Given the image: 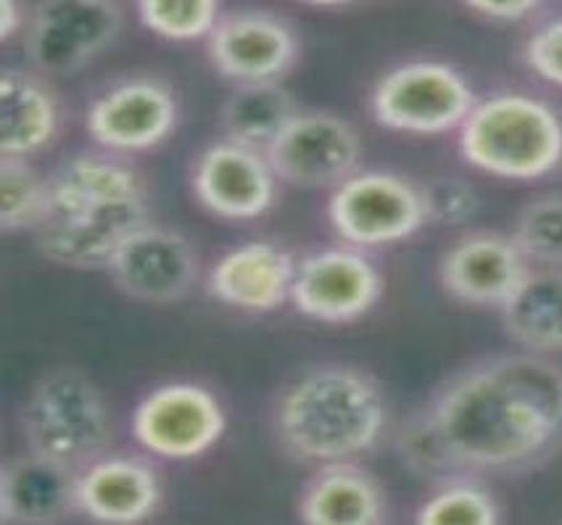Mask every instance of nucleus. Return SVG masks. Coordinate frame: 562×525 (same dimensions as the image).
<instances>
[{
    "label": "nucleus",
    "instance_id": "7",
    "mask_svg": "<svg viewBox=\"0 0 562 525\" xmlns=\"http://www.w3.org/2000/svg\"><path fill=\"white\" fill-rule=\"evenodd\" d=\"M120 30L114 0H41L27 22L24 51L41 75L67 77L101 56Z\"/></svg>",
    "mask_w": 562,
    "mask_h": 525
},
{
    "label": "nucleus",
    "instance_id": "33",
    "mask_svg": "<svg viewBox=\"0 0 562 525\" xmlns=\"http://www.w3.org/2000/svg\"><path fill=\"white\" fill-rule=\"evenodd\" d=\"M306 3H312V5H344V3H351V0H306Z\"/></svg>",
    "mask_w": 562,
    "mask_h": 525
},
{
    "label": "nucleus",
    "instance_id": "12",
    "mask_svg": "<svg viewBox=\"0 0 562 525\" xmlns=\"http://www.w3.org/2000/svg\"><path fill=\"white\" fill-rule=\"evenodd\" d=\"M148 220L146 196L98 203L69 214H50L35 230L45 259L71 270H103L137 227Z\"/></svg>",
    "mask_w": 562,
    "mask_h": 525
},
{
    "label": "nucleus",
    "instance_id": "27",
    "mask_svg": "<svg viewBox=\"0 0 562 525\" xmlns=\"http://www.w3.org/2000/svg\"><path fill=\"white\" fill-rule=\"evenodd\" d=\"M137 14L159 37L199 41L220 22V0H137Z\"/></svg>",
    "mask_w": 562,
    "mask_h": 525
},
{
    "label": "nucleus",
    "instance_id": "19",
    "mask_svg": "<svg viewBox=\"0 0 562 525\" xmlns=\"http://www.w3.org/2000/svg\"><path fill=\"white\" fill-rule=\"evenodd\" d=\"M299 512L310 525H375L385 521V494L355 459H341L319 465L304 485Z\"/></svg>",
    "mask_w": 562,
    "mask_h": 525
},
{
    "label": "nucleus",
    "instance_id": "26",
    "mask_svg": "<svg viewBox=\"0 0 562 525\" xmlns=\"http://www.w3.org/2000/svg\"><path fill=\"white\" fill-rule=\"evenodd\" d=\"M423 525H494L499 523V504L492 491L470 478H447L417 510Z\"/></svg>",
    "mask_w": 562,
    "mask_h": 525
},
{
    "label": "nucleus",
    "instance_id": "32",
    "mask_svg": "<svg viewBox=\"0 0 562 525\" xmlns=\"http://www.w3.org/2000/svg\"><path fill=\"white\" fill-rule=\"evenodd\" d=\"M24 27V9L22 0H0V35L3 41H11L14 32Z\"/></svg>",
    "mask_w": 562,
    "mask_h": 525
},
{
    "label": "nucleus",
    "instance_id": "24",
    "mask_svg": "<svg viewBox=\"0 0 562 525\" xmlns=\"http://www.w3.org/2000/svg\"><path fill=\"white\" fill-rule=\"evenodd\" d=\"M296 114V98L280 80L238 82L222 103L220 124L231 141L267 150Z\"/></svg>",
    "mask_w": 562,
    "mask_h": 525
},
{
    "label": "nucleus",
    "instance_id": "4",
    "mask_svg": "<svg viewBox=\"0 0 562 525\" xmlns=\"http://www.w3.org/2000/svg\"><path fill=\"white\" fill-rule=\"evenodd\" d=\"M30 451L80 472L109 446V410L95 383L80 370L48 372L30 391L22 410Z\"/></svg>",
    "mask_w": 562,
    "mask_h": 525
},
{
    "label": "nucleus",
    "instance_id": "13",
    "mask_svg": "<svg viewBox=\"0 0 562 525\" xmlns=\"http://www.w3.org/2000/svg\"><path fill=\"white\" fill-rule=\"evenodd\" d=\"M206 54L222 77L238 82L280 80L299 58V37L270 11H233L206 37Z\"/></svg>",
    "mask_w": 562,
    "mask_h": 525
},
{
    "label": "nucleus",
    "instance_id": "18",
    "mask_svg": "<svg viewBox=\"0 0 562 525\" xmlns=\"http://www.w3.org/2000/svg\"><path fill=\"white\" fill-rule=\"evenodd\" d=\"M159 502V476L151 462L140 457H98L77 472L75 510L98 523H140Z\"/></svg>",
    "mask_w": 562,
    "mask_h": 525
},
{
    "label": "nucleus",
    "instance_id": "8",
    "mask_svg": "<svg viewBox=\"0 0 562 525\" xmlns=\"http://www.w3.org/2000/svg\"><path fill=\"white\" fill-rule=\"evenodd\" d=\"M383 278L359 246H328L296 265L291 301L317 323H355L378 304Z\"/></svg>",
    "mask_w": 562,
    "mask_h": 525
},
{
    "label": "nucleus",
    "instance_id": "11",
    "mask_svg": "<svg viewBox=\"0 0 562 525\" xmlns=\"http://www.w3.org/2000/svg\"><path fill=\"white\" fill-rule=\"evenodd\" d=\"M106 270L124 297L140 304H175L199 280V254L178 230L146 222L122 243Z\"/></svg>",
    "mask_w": 562,
    "mask_h": 525
},
{
    "label": "nucleus",
    "instance_id": "20",
    "mask_svg": "<svg viewBox=\"0 0 562 525\" xmlns=\"http://www.w3.org/2000/svg\"><path fill=\"white\" fill-rule=\"evenodd\" d=\"M75 470L35 451L9 459L0 476V517L16 525L61 521L75 507Z\"/></svg>",
    "mask_w": 562,
    "mask_h": 525
},
{
    "label": "nucleus",
    "instance_id": "28",
    "mask_svg": "<svg viewBox=\"0 0 562 525\" xmlns=\"http://www.w3.org/2000/svg\"><path fill=\"white\" fill-rule=\"evenodd\" d=\"M513 238L528 261L562 267V196H541L522 206Z\"/></svg>",
    "mask_w": 562,
    "mask_h": 525
},
{
    "label": "nucleus",
    "instance_id": "31",
    "mask_svg": "<svg viewBox=\"0 0 562 525\" xmlns=\"http://www.w3.org/2000/svg\"><path fill=\"white\" fill-rule=\"evenodd\" d=\"M462 3L481 16L515 22V19L528 16L533 9H539L541 0H462Z\"/></svg>",
    "mask_w": 562,
    "mask_h": 525
},
{
    "label": "nucleus",
    "instance_id": "23",
    "mask_svg": "<svg viewBox=\"0 0 562 525\" xmlns=\"http://www.w3.org/2000/svg\"><path fill=\"white\" fill-rule=\"evenodd\" d=\"M48 188L50 214H69L106 201L146 196L140 175L127 161L103 154H80L58 164L48 177Z\"/></svg>",
    "mask_w": 562,
    "mask_h": 525
},
{
    "label": "nucleus",
    "instance_id": "10",
    "mask_svg": "<svg viewBox=\"0 0 562 525\" xmlns=\"http://www.w3.org/2000/svg\"><path fill=\"white\" fill-rule=\"evenodd\" d=\"M265 154L274 175L291 186L336 188L357 172L362 141L341 116L328 111H299Z\"/></svg>",
    "mask_w": 562,
    "mask_h": 525
},
{
    "label": "nucleus",
    "instance_id": "5",
    "mask_svg": "<svg viewBox=\"0 0 562 525\" xmlns=\"http://www.w3.org/2000/svg\"><path fill=\"white\" fill-rule=\"evenodd\" d=\"M475 107L465 77L441 62H409L391 69L372 90L378 124L394 133L441 135L462 127Z\"/></svg>",
    "mask_w": 562,
    "mask_h": 525
},
{
    "label": "nucleus",
    "instance_id": "2",
    "mask_svg": "<svg viewBox=\"0 0 562 525\" xmlns=\"http://www.w3.org/2000/svg\"><path fill=\"white\" fill-rule=\"evenodd\" d=\"M389 410L381 386L346 365H319L274 402V433L285 455L306 465L357 459L383 438Z\"/></svg>",
    "mask_w": 562,
    "mask_h": 525
},
{
    "label": "nucleus",
    "instance_id": "16",
    "mask_svg": "<svg viewBox=\"0 0 562 525\" xmlns=\"http://www.w3.org/2000/svg\"><path fill=\"white\" fill-rule=\"evenodd\" d=\"M528 275V259L515 238L473 233L457 241L441 261V283L457 301L502 306Z\"/></svg>",
    "mask_w": 562,
    "mask_h": 525
},
{
    "label": "nucleus",
    "instance_id": "3",
    "mask_svg": "<svg viewBox=\"0 0 562 525\" xmlns=\"http://www.w3.org/2000/svg\"><path fill=\"white\" fill-rule=\"evenodd\" d=\"M460 150L486 175L536 180L562 161V120L533 96L486 98L462 122Z\"/></svg>",
    "mask_w": 562,
    "mask_h": 525
},
{
    "label": "nucleus",
    "instance_id": "29",
    "mask_svg": "<svg viewBox=\"0 0 562 525\" xmlns=\"http://www.w3.org/2000/svg\"><path fill=\"white\" fill-rule=\"evenodd\" d=\"M423 190V201H426L428 222H439V225H462L479 209V196L468 186L465 180L457 177H436L426 182Z\"/></svg>",
    "mask_w": 562,
    "mask_h": 525
},
{
    "label": "nucleus",
    "instance_id": "17",
    "mask_svg": "<svg viewBox=\"0 0 562 525\" xmlns=\"http://www.w3.org/2000/svg\"><path fill=\"white\" fill-rule=\"evenodd\" d=\"M296 261L270 241H251L227 252L209 272V291L222 304L244 312H272L291 301Z\"/></svg>",
    "mask_w": 562,
    "mask_h": 525
},
{
    "label": "nucleus",
    "instance_id": "6",
    "mask_svg": "<svg viewBox=\"0 0 562 525\" xmlns=\"http://www.w3.org/2000/svg\"><path fill=\"white\" fill-rule=\"evenodd\" d=\"M330 225L359 248L398 243L428 222L423 190L394 172H355L333 190Z\"/></svg>",
    "mask_w": 562,
    "mask_h": 525
},
{
    "label": "nucleus",
    "instance_id": "14",
    "mask_svg": "<svg viewBox=\"0 0 562 525\" xmlns=\"http://www.w3.org/2000/svg\"><path fill=\"white\" fill-rule=\"evenodd\" d=\"M193 190L222 220H257L272 209L278 175L265 150L222 137L195 161Z\"/></svg>",
    "mask_w": 562,
    "mask_h": 525
},
{
    "label": "nucleus",
    "instance_id": "25",
    "mask_svg": "<svg viewBox=\"0 0 562 525\" xmlns=\"http://www.w3.org/2000/svg\"><path fill=\"white\" fill-rule=\"evenodd\" d=\"M0 225L5 233H22L48 220L50 188L48 177H41L27 159L3 156L0 161Z\"/></svg>",
    "mask_w": 562,
    "mask_h": 525
},
{
    "label": "nucleus",
    "instance_id": "9",
    "mask_svg": "<svg viewBox=\"0 0 562 525\" xmlns=\"http://www.w3.org/2000/svg\"><path fill=\"white\" fill-rule=\"evenodd\" d=\"M225 406L199 383H167L137 404V444L165 459H193L212 449L225 433Z\"/></svg>",
    "mask_w": 562,
    "mask_h": 525
},
{
    "label": "nucleus",
    "instance_id": "1",
    "mask_svg": "<svg viewBox=\"0 0 562 525\" xmlns=\"http://www.w3.org/2000/svg\"><path fill=\"white\" fill-rule=\"evenodd\" d=\"M449 470L518 472L562 442V370L544 354H507L468 367L423 412Z\"/></svg>",
    "mask_w": 562,
    "mask_h": 525
},
{
    "label": "nucleus",
    "instance_id": "21",
    "mask_svg": "<svg viewBox=\"0 0 562 525\" xmlns=\"http://www.w3.org/2000/svg\"><path fill=\"white\" fill-rule=\"evenodd\" d=\"M58 133V101L41 75L3 69L0 75V150L3 156L37 154Z\"/></svg>",
    "mask_w": 562,
    "mask_h": 525
},
{
    "label": "nucleus",
    "instance_id": "30",
    "mask_svg": "<svg viewBox=\"0 0 562 525\" xmlns=\"http://www.w3.org/2000/svg\"><path fill=\"white\" fill-rule=\"evenodd\" d=\"M526 62L541 80L562 88V16L533 32L526 45Z\"/></svg>",
    "mask_w": 562,
    "mask_h": 525
},
{
    "label": "nucleus",
    "instance_id": "15",
    "mask_svg": "<svg viewBox=\"0 0 562 525\" xmlns=\"http://www.w3.org/2000/svg\"><path fill=\"white\" fill-rule=\"evenodd\" d=\"M178 101L169 85L133 77L101 93L88 111V133L98 146L120 154L151 150L175 133Z\"/></svg>",
    "mask_w": 562,
    "mask_h": 525
},
{
    "label": "nucleus",
    "instance_id": "22",
    "mask_svg": "<svg viewBox=\"0 0 562 525\" xmlns=\"http://www.w3.org/2000/svg\"><path fill=\"white\" fill-rule=\"evenodd\" d=\"M502 310L507 336L526 351L562 354V270H528Z\"/></svg>",
    "mask_w": 562,
    "mask_h": 525
}]
</instances>
